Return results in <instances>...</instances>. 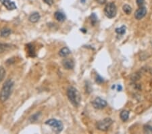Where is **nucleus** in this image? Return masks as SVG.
Returning <instances> with one entry per match:
<instances>
[{"label": "nucleus", "mask_w": 152, "mask_h": 134, "mask_svg": "<svg viewBox=\"0 0 152 134\" xmlns=\"http://www.w3.org/2000/svg\"><path fill=\"white\" fill-rule=\"evenodd\" d=\"M13 86L14 81L11 79H8L4 83L2 90L0 92V101L2 102H5V101L8 100L11 93Z\"/></svg>", "instance_id": "obj_1"}, {"label": "nucleus", "mask_w": 152, "mask_h": 134, "mask_svg": "<svg viewBox=\"0 0 152 134\" xmlns=\"http://www.w3.org/2000/svg\"><path fill=\"white\" fill-rule=\"evenodd\" d=\"M67 96L69 101L74 107H78L81 101V97L79 91L74 87H69L67 90Z\"/></svg>", "instance_id": "obj_2"}, {"label": "nucleus", "mask_w": 152, "mask_h": 134, "mask_svg": "<svg viewBox=\"0 0 152 134\" xmlns=\"http://www.w3.org/2000/svg\"><path fill=\"white\" fill-rule=\"evenodd\" d=\"M45 124L51 127L53 131L55 133H60L63 130V128H64V126H63L62 121H57V120L54 119H49L48 121H45Z\"/></svg>", "instance_id": "obj_3"}, {"label": "nucleus", "mask_w": 152, "mask_h": 134, "mask_svg": "<svg viewBox=\"0 0 152 134\" xmlns=\"http://www.w3.org/2000/svg\"><path fill=\"white\" fill-rule=\"evenodd\" d=\"M104 14L108 18H114L117 14V8L112 2L107 3L104 8Z\"/></svg>", "instance_id": "obj_4"}, {"label": "nucleus", "mask_w": 152, "mask_h": 134, "mask_svg": "<svg viewBox=\"0 0 152 134\" xmlns=\"http://www.w3.org/2000/svg\"><path fill=\"white\" fill-rule=\"evenodd\" d=\"M113 123V121L110 118H106L104 119L98 121L97 123V128L101 131H108Z\"/></svg>", "instance_id": "obj_5"}, {"label": "nucleus", "mask_w": 152, "mask_h": 134, "mask_svg": "<svg viewBox=\"0 0 152 134\" xmlns=\"http://www.w3.org/2000/svg\"><path fill=\"white\" fill-rule=\"evenodd\" d=\"M92 105L93 108L97 110H101L106 108L108 105L107 102L100 97H97L95 100L92 102Z\"/></svg>", "instance_id": "obj_6"}, {"label": "nucleus", "mask_w": 152, "mask_h": 134, "mask_svg": "<svg viewBox=\"0 0 152 134\" xmlns=\"http://www.w3.org/2000/svg\"><path fill=\"white\" fill-rule=\"evenodd\" d=\"M146 14H147V8L145 7L144 5L139 7V8L136 10L135 12V18L137 20H141L145 16Z\"/></svg>", "instance_id": "obj_7"}, {"label": "nucleus", "mask_w": 152, "mask_h": 134, "mask_svg": "<svg viewBox=\"0 0 152 134\" xmlns=\"http://www.w3.org/2000/svg\"><path fill=\"white\" fill-rule=\"evenodd\" d=\"M0 2L2 3L3 6L5 7V8L8 10H14L17 9L16 5L15 3L11 0H0Z\"/></svg>", "instance_id": "obj_8"}, {"label": "nucleus", "mask_w": 152, "mask_h": 134, "mask_svg": "<svg viewBox=\"0 0 152 134\" xmlns=\"http://www.w3.org/2000/svg\"><path fill=\"white\" fill-rule=\"evenodd\" d=\"M62 64H63L64 69H66V70H71L74 67V63L72 60H70V59L64 60L62 61Z\"/></svg>", "instance_id": "obj_9"}, {"label": "nucleus", "mask_w": 152, "mask_h": 134, "mask_svg": "<svg viewBox=\"0 0 152 134\" xmlns=\"http://www.w3.org/2000/svg\"><path fill=\"white\" fill-rule=\"evenodd\" d=\"M40 18H41V16H40L38 12H34L32 14H31V16L28 18V20L31 23H36L39 20Z\"/></svg>", "instance_id": "obj_10"}, {"label": "nucleus", "mask_w": 152, "mask_h": 134, "mask_svg": "<svg viewBox=\"0 0 152 134\" xmlns=\"http://www.w3.org/2000/svg\"><path fill=\"white\" fill-rule=\"evenodd\" d=\"M54 17L59 22H64L66 20V16L61 12H56L54 14Z\"/></svg>", "instance_id": "obj_11"}, {"label": "nucleus", "mask_w": 152, "mask_h": 134, "mask_svg": "<svg viewBox=\"0 0 152 134\" xmlns=\"http://www.w3.org/2000/svg\"><path fill=\"white\" fill-rule=\"evenodd\" d=\"M71 53V52L69 49V48H67V47H65V48H63L60 49V51L59 52V55L61 57H66Z\"/></svg>", "instance_id": "obj_12"}, {"label": "nucleus", "mask_w": 152, "mask_h": 134, "mask_svg": "<svg viewBox=\"0 0 152 134\" xmlns=\"http://www.w3.org/2000/svg\"><path fill=\"white\" fill-rule=\"evenodd\" d=\"M26 48H27V49H28V56H31V57H34L35 56V50H34V46H33V44L31 43H29V44L26 45Z\"/></svg>", "instance_id": "obj_13"}, {"label": "nucleus", "mask_w": 152, "mask_h": 134, "mask_svg": "<svg viewBox=\"0 0 152 134\" xmlns=\"http://www.w3.org/2000/svg\"><path fill=\"white\" fill-rule=\"evenodd\" d=\"M11 31L8 28H3L0 31V35L2 37H7L11 34Z\"/></svg>", "instance_id": "obj_14"}, {"label": "nucleus", "mask_w": 152, "mask_h": 134, "mask_svg": "<svg viewBox=\"0 0 152 134\" xmlns=\"http://www.w3.org/2000/svg\"><path fill=\"white\" fill-rule=\"evenodd\" d=\"M120 117L123 122H126L129 117V112L127 110H122L120 114Z\"/></svg>", "instance_id": "obj_15"}, {"label": "nucleus", "mask_w": 152, "mask_h": 134, "mask_svg": "<svg viewBox=\"0 0 152 134\" xmlns=\"http://www.w3.org/2000/svg\"><path fill=\"white\" fill-rule=\"evenodd\" d=\"M10 48H11V45L0 43V53H3L5 51L9 50Z\"/></svg>", "instance_id": "obj_16"}, {"label": "nucleus", "mask_w": 152, "mask_h": 134, "mask_svg": "<svg viewBox=\"0 0 152 134\" xmlns=\"http://www.w3.org/2000/svg\"><path fill=\"white\" fill-rule=\"evenodd\" d=\"M126 27L124 25H122L121 27H119V28H116L115 29V31H116V33H117L119 35H123L124 34H125L126 33Z\"/></svg>", "instance_id": "obj_17"}, {"label": "nucleus", "mask_w": 152, "mask_h": 134, "mask_svg": "<svg viewBox=\"0 0 152 134\" xmlns=\"http://www.w3.org/2000/svg\"><path fill=\"white\" fill-rule=\"evenodd\" d=\"M122 10L124 11V12L126 14H130L131 13V12H132V8H131V7L129 5H127V4H125L124 6L122 7Z\"/></svg>", "instance_id": "obj_18"}, {"label": "nucleus", "mask_w": 152, "mask_h": 134, "mask_svg": "<svg viewBox=\"0 0 152 134\" xmlns=\"http://www.w3.org/2000/svg\"><path fill=\"white\" fill-rule=\"evenodd\" d=\"M143 132L145 133H152V126L146 125L143 127Z\"/></svg>", "instance_id": "obj_19"}, {"label": "nucleus", "mask_w": 152, "mask_h": 134, "mask_svg": "<svg viewBox=\"0 0 152 134\" xmlns=\"http://www.w3.org/2000/svg\"><path fill=\"white\" fill-rule=\"evenodd\" d=\"M5 75V70L3 66H0V83L2 81Z\"/></svg>", "instance_id": "obj_20"}, {"label": "nucleus", "mask_w": 152, "mask_h": 134, "mask_svg": "<svg viewBox=\"0 0 152 134\" xmlns=\"http://www.w3.org/2000/svg\"><path fill=\"white\" fill-rule=\"evenodd\" d=\"M40 114H41V113H37V114H34V115H33V116H31L29 119V121H31V123H33V122L36 121L37 120L39 119V116Z\"/></svg>", "instance_id": "obj_21"}, {"label": "nucleus", "mask_w": 152, "mask_h": 134, "mask_svg": "<svg viewBox=\"0 0 152 134\" xmlns=\"http://www.w3.org/2000/svg\"><path fill=\"white\" fill-rule=\"evenodd\" d=\"M90 18H91V19L92 25H95V23H96L97 21V16L95 15V14H94V13L91 14Z\"/></svg>", "instance_id": "obj_22"}, {"label": "nucleus", "mask_w": 152, "mask_h": 134, "mask_svg": "<svg viewBox=\"0 0 152 134\" xmlns=\"http://www.w3.org/2000/svg\"><path fill=\"white\" fill-rule=\"evenodd\" d=\"M95 81H96L97 83L98 84H101L104 81L103 79L100 75H96V78H95Z\"/></svg>", "instance_id": "obj_23"}, {"label": "nucleus", "mask_w": 152, "mask_h": 134, "mask_svg": "<svg viewBox=\"0 0 152 134\" xmlns=\"http://www.w3.org/2000/svg\"><path fill=\"white\" fill-rule=\"evenodd\" d=\"M144 3H145V1H144V0H137V3L138 6L139 7L143 6Z\"/></svg>", "instance_id": "obj_24"}, {"label": "nucleus", "mask_w": 152, "mask_h": 134, "mask_svg": "<svg viewBox=\"0 0 152 134\" xmlns=\"http://www.w3.org/2000/svg\"><path fill=\"white\" fill-rule=\"evenodd\" d=\"M46 4H48L49 5H51L54 3V0H43Z\"/></svg>", "instance_id": "obj_25"}, {"label": "nucleus", "mask_w": 152, "mask_h": 134, "mask_svg": "<svg viewBox=\"0 0 152 134\" xmlns=\"http://www.w3.org/2000/svg\"><path fill=\"white\" fill-rule=\"evenodd\" d=\"M122 90V87L120 85H117V91H118V92H121Z\"/></svg>", "instance_id": "obj_26"}, {"label": "nucleus", "mask_w": 152, "mask_h": 134, "mask_svg": "<svg viewBox=\"0 0 152 134\" xmlns=\"http://www.w3.org/2000/svg\"><path fill=\"white\" fill-rule=\"evenodd\" d=\"M97 1L100 4H103V3H104L105 2H106V0H97Z\"/></svg>", "instance_id": "obj_27"}, {"label": "nucleus", "mask_w": 152, "mask_h": 134, "mask_svg": "<svg viewBox=\"0 0 152 134\" xmlns=\"http://www.w3.org/2000/svg\"><path fill=\"white\" fill-rule=\"evenodd\" d=\"M80 31H82V32H83V33H87V31H86L85 29H80Z\"/></svg>", "instance_id": "obj_28"}, {"label": "nucleus", "mask_w": 152, "mask_h": 134, "mask_svg": "<svg viewBox=\"0 0 152 134\" xmlns=\"http://www.w3.org/2000/svg\"><path fill=\"white\" fill-rule=\"evenodd\" d=\"M85 2H86V0H80V2H81L82 3H85Z\"/></svg>", "instance_id": "obj_29"}, {"label": "nucleus", "mask_w": 152, "mask_h": 134, "mask_svg": "<svg viewBox=\"0 0 152 134\" xmlns=\"http://www.w3.org/2000/svg\"><path fill=\"white\" fill-rule=\"evenodd\" d=\"M151 46H152V41H151Z\"/></svg>", "instance_id": "obj_30"}]
</instances>
